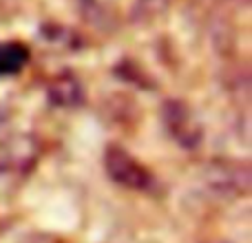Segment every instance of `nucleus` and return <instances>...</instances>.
<instances>
[{"instance_id": "nucleus-9", "label": "nucleus", "mask_w": 252, "mask_h": 243, "mask_svg": "<svg viewBox=\"0 0 252 243\" xmlns=\"http://www.w3.org/2000/svg\"><path fill=\"white\" fill-rule=\"evenodd\" d=\"M168 4H170V0H135L133 20L139 22V25L153 22L168 11Z\"/></svg>"}, {"instance_id": "nucleus-5", "label": "nucleus", "mask_w": 252, "mask_h": 243, "mask_svg": "<svg viewBox=\"0 0 252 243\" xmlns=\"http://www.w3.org/2000/svg\"><path fill=\"white\" fill-rule=\"evenodd\" d=\"M84 87L73 71L56 73L47 84V100L56 109H78L84 104Z\"/></svg>"}, {"instance_id": "nucleus-1", "label": "nucleus", "mask_w": 252, "mask_h": 243, "mask_svg": "<svg viewBox=\"0 0 252 243\" xmlns=\"http://www.w3.org/2000/svg\"><path fill=\"white\" fill-rule=\"evenodd\" d=\"M161 126L168 137L184 151H195L204 142V124L188 102L166 100L161 104Z\"/></svg>"}, {"instance_id": "nucleus-4", "label": "nucleus", "mask_w": 252, "mask_h": 243, "mask_svg": "<svg viewBox=\"0 0 252 243\" xmlns=\"http://www.w3.org/2000/svg\"><path fill=\"white\" fill-rule=\"evenodd\" d=\"M40 157V144L33 135H9L0 144V177H20L29 173Z\"/></svg>"}, {"instance_id": "nucleus-8", "label": "nucleus", "mask_w": 252, "mask_h": 243, "mask_svg": "<svg viewBox=\"0 0 252 243\" xmlns=\"http://www.w3.org/2000/svg\"><path fill=\"white\" fill-rule=\"evenodd\" d=\"M40 35L44 38V42L56 49H78L80 47L78 33H73L69 27L58 25V22H44L40 27Z\"/></svg>"}, {"instance_id": "nucleus-2", "label": "nucleus", "mask_w": 252, "mask_h": 243, "mask_svg": "<svg viewBox=\"0 0 252 243\" xmlns=\"http://www.w3.org/2000/svg\"><path fill=\"white\" fill-rule=\"evenodd\" d=\"M201 182L213 195L223 199H237L248 195L252 173L248 161L235 159H215L208 161V166L201 173Z\"/></svg>"}, {"instance_id": "nucleus-6", "label": "nucleus", "mask_w": 252, "mask_h": 243, "mask_svg": "<svg viewBox=\"0 0 252 243\" xmlns=\"http://www.w3.org/2000/svg\"><path fill=\"white\" fill-rule=\"evenodd\" d=\"M84 22L97 31H113L120 22V0H75Z\"/></svg>"}, {"instance_id": "nucleus-10", "label": "nucleus", "mask_w": 252, "mask_h": 243, "mask_svg": "<svg viewBox=\"0 0 252 243\" xmlns=\"http://www.w3.org/2000/svg\"><path fill=\"white\" fill-rule=\"evenodd\" d=\"M11 135V115H9L7 109L0 106V144Z\"/></svg>"}, {"instance_id": "nucleus-3", "label": "nucleus", "mask_w": 252, "mask_h": 243, "mask_svg": "<svg viewBox=\"0 0 252 243\" xmlns=\"http://www.w3.org/2000/svg\"><path fill=\"white\" fill-rule=\"evenodd\" d=\"M104 168L109 179L120 188L135 192H146L153 188L155 179H153L151 170L146 166H142V161H137L126 148L120 144H109L104 151Z\"/></svg>"}, {"instance_id": "nucleus-7", "label": "nucleus", "mask_w": 252, "mask_h": 243, "mask_svg": "<svg viewBox=\"0 0 252 243\" xmlns=\"http://www.w3.org/2000/svg\"><path fill=\"white\" fill-rule=\"evenodd\" d=\"M29 62V47L22 42H0V78H13Z\"/></svg>"}]
</instances>
